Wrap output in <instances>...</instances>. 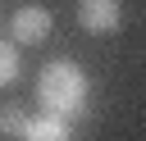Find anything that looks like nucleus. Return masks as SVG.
<instances>
[{"label":"nucleus","instance_id":"7ed1b4c3","mask_svg":"<svg viewBox=\"0 0 146 141\" xmlns=\"http://www.w3.org/2000/svg\"><path fill=\"white\" fill-rule=\"evenodd\" d=\"M78 23L96 36H110L123 23V5L119 0H78Z\"/></svg>","mask_w":146,"mask_h":141},{"label":"nucleus","instance_id":"39448f33","mask_svg":"<svg viewBox=\"0 0 146 141\" xmlns=\"http://www.w3.org/2000/svg\"><path fill=\"white\" fill-rule=\"evenodd\" d=\"M23 127H27V109H23V105H0V136L18 141Z\"/></svg>","mask_w":146,"mask_h":141},{"label":"nucleus","instance_id":"f257e3e1","mask_svg":"<svg viewBox=\"0 0 146 141\" xmlns=\"http://www.w3.org/2000/svg\"><path fill=\"white\" fill-rule=\"evenodd\" d=\"M36 100H41V109H50L64 123L78 118L87 109V73L73 59H50L36 77Z\"/></svg>","mask_w":146,"mask_h":141},{"label":"nucleus","instance_id":"423d86ee","mask_svg":"<svg viewBox=\"0 0 146 141\" xmlns=\"http://www.w3.org/2000/svg\"><path fill=\"white\" fill-rule=\"evenodd\" d=\"M14 77H18V45L0 41V86H9Z\"/></svg>","mask_w":146,"mask_h":141},{"label":"nucleus","instance_id":"f03ea898","mask_svg":"<svg viewBox=\"0 0 146 141\" xmlns=\"http://www.w3.org/2000/svg\"><path fill=\"white\" fill-rule=\"evenodd\" d=\"M50 9L46 5H23L14 18H9V36L14 41H23V45H41L46 36H50Z\"/></svg>","mask_w":146,"mask_h":141},{"label":"nucleus","instance_id":"20e7f679","mask_svg":"<svg viewBox=\"0 0 146 141\" xmlns=\"http://www.w3.org/2000/svg\"><path fill=\"white\" fill-rule=\"evenodd\" d=\"M18 141H68V123L55 118V114H41V118H27L23 136Z\"/></svg>","mask_w":146,"mask_h":141}]
</instances>
